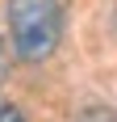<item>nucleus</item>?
<instances>
[{
	"label": "nucleus",
	"instance_id": "f03ea898",
	"mask_svg": "<svg viewBox=\"0 0 117 122\" xmlns=\"http://www.w3.org/2000/svg\"><path fill=\"white\" fill-rule=\"evenodd\" d=\"M0 122H25V118H21V110H17V105L0 101Z\"/></svg>",
	"mask_w": 117,
	"mask_h": 122
},
{
	"label": "nucleus",
	"instance_id": "f257e3e1",
	"mask_svg": "<svg viewBox=\"0 0 117 122\" xmlns=\"http://www.w3.org/2000/svg\"><path fill=\"white\" fill-rule=\"evenodd\" d=\"M9 34L21 59L29 63L50 59L63 42V4L58 0H9Z\"/></svg>",
	"mask_w": 117,
	"mask_h": 122
},
{
	"label": "nucleus",
	"instance_id": "7ed1b4c3",
	"mask_svg": "<svg viewBox=\"0 0 117 122\" xmlns=\"http://www.w3.org/2000/svg\"><path fill=\"white\" fill-rule=\"evenodd\" d=\"M0 72H4V42H0Z\"/></svg>",
	"mask_w": 117,
	"mask_h": 122
}]
</instances>
